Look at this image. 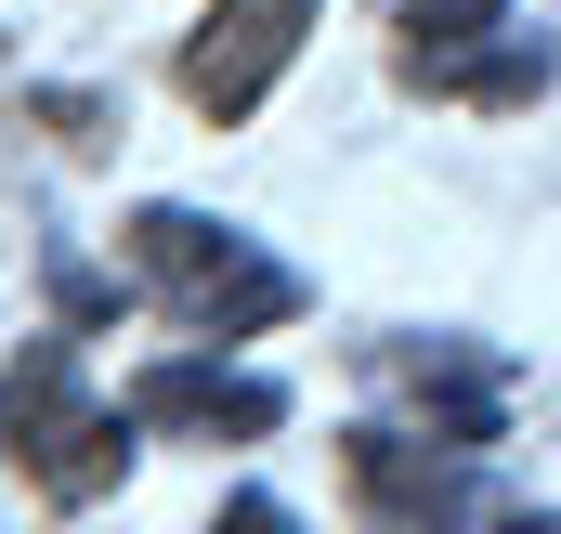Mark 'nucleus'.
Returning <instances> with one entry per match:
<instances>
[{
  "label": "nucleus",
  "mask_w": 561,
  "mask_h": 534,
  "mask_svg": "<svg viewBox=\"0 0 561 534\" xmlns=\"http://www.w3.org/2000/svg\"><path fill=\"white\" fill-rule=\"evenodd\" d=\"M0 430H13V469H26L53 509H92V496H118L144 417H131V404H92L79 339H26L13 379H0Z\"/></svg>",
  "instance_id": "2"
},
{
  "label": "nucleus",
  "mask_w": 561,
  "mask_h": 534,
  "mask_svg": "<svg viewBox=\"0 0 561 534\" xmlns=\"http://www.w3.org/2000/svg\"><path fill=\"white\" fill-rule=\"evenodd\" d=\"M549 39L523 26V39H483V53H457V66H431V92H457V105H536L549 92Z\"/></svg>",
  "instance_id": "7"
},
{
  "label": "nucleus",
  "mask_w": 561,
  "mask_h": 534,
  "mask_svg": "<svg viewBox=\"0 0 561 534\" xmlns=\"http://www.w3.org/2000/svg\"><path fill=\"white\" fill-rule=\"evenodd\" d=\"M131 417L144 430H275L287 417V392L275 379H249V365H209V352H170V365H144L131 379Z\"/></svg>",
  "instance_id": "6"
},
{
  "label": "nucleus",
  "mask_w": 561,
  "mask_h": 534,
  "mask_svg": "<svg viewBox=\"0 0 561 534\" xmlns=\"http://www.w3.org/2000/svg\"><path fill=\"white\" fill-rule=\"evenodd\" d=\"M392 26H405V79H431V66H457V53H483V39L510 26V0H405Z\"/></svg>",
  "instance_id": "8"
},
{
  "label": "nucleus",
  "mask_w": 561,
  "mask_h": 534,
  "mask_svg": "<svg viewBox=\"0 0 561 534\" xmlns=\"http://www.w3.org/2000/svg\"><path fill=\"white\" fill-rule=\"evenodd\" d=\"M313 13L327 0H209V26L183 39V105L196 118H249L287 79V53L313 39Z\"/></svg>",
  "instance_id": "4"
},
{
  "label": "nucleus",
  "mask_w": 561,
  "mask_h": 534,
  "mask_svg": "<svg viewBox=\"0 0 561 534\" xmlns=\"http://www.w3.org/2000/svg\"><path fill=\"white\" fill-rule=\"evenodd\" d=\"M209 534H300V522H287L275 496H236V509H222V522H209Z\"/></svg>",
  "instance_id": "9"
},
{
  "label": "nucleus",
  "mask_w": 561,
  "mask_h": 534,
  "mask_svg": "<svg viewBox=\"0 0 561 534\" xmlns=\"http://www.w3.org/2000/svg\"><path fill=\"white\" fill-rule=\"evenodd\" d=\"M340 483L366 534H470V443H431V430H353L340 443Z\"/></svg>",
  "instance_id": "3"
},
{
  "label": "nucleus",
  "mask_w": 561,
  "mask_h": 534,
  "mask_svg": "<svg viewBox=\"0 0 561 534\" xmlns=\"http://www.w3.org/2000/svg\"><path fill=\"white\" fill-rule=\"evenodd\" d=\"M379 379L431 417V443H470V456H483V443L510 430V365H496L483 339H392Z\"/></svg>",
  "instance_id": "5"
},
{
  "label": "nucleus",
  "mask_w": 561,
  "mask_h": 534,
  "mask_svg": "<svg viewBox=\"0 0 561 534\" xmlns=\"http://www.w3.org/2000/svg\"><path fill=\"white\" fill-rule=\"evenodd\" d=\"M118 262H131V287L183 326V339H262V326L300 313V274H287L262 235H236V222H209V209H170V196L118 222Z\"/></svg>",
  "instance_id": "1"
},
{
  "label": "nucleus",
  "mask_w": 561,
  "mask_h": 534,
  "mask_svg": "<svg viewBox=\"0 0 561 534\" xmlns=\"http://www.w3.org/2000/svg\"><path fill=\"white\" fill-rule=\"evenodd\" d=\"M496 534H561V509H510V522H496Z\"/></svg>",
  "instance_id": "10"
}]
</instances>
